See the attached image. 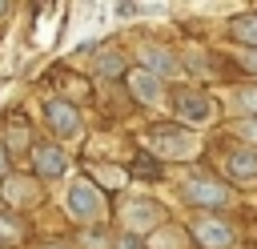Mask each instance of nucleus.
<instances>
[{
	"label": "nucleus",
	"mask_w": 257,
	"mask_h": 249,
	"mask_svg": "<svg viewBox=\"0 0 257 249\" xmlns=\"http://www.w3.org/2000/svg\"><path fill=\"white\" fill-rule=\"evenodd\" d=\"M64 209L72 221L80 225H96L104 221V197H100V185H92L88 177H76L68 189H64Z\"/></svg>",
	"instance_id": "f257e3e1"
},
{
	"label": "nucleus",
	"mask_w": 257,
	"mask_h": 249,
	"mask_svg": "<svg viewBox=\"0 0 257 249\" xmlns=\"http://www.w3.org/2000/svg\"><path fill=\"white\" fill-rule=\"evenodd\" d=\"M124 229H128V237H145V233H153V229H161V221H165V209L157 205V201H149V197H133V201H124Z\"/></svg>",
	"instance_id": "f03ea898"
},
{
	"label": "nucleus",
	"mask_w": 257,
	"mask_h": 249,
	"mask_svg": "<svg viewBox=\"0 0 257 249\" xmlns=\"http://www.w3.org/2000/svg\"><path fill=\"white\" fill-rule=\"evenodd\" d=\"M173 112H177V120L181 125H209L213 120V100L205 96V92H197V88H181V92H173Z\"/></svg>",
	"instance_id": "7ed1b4c3"
},
{
	"label": "nucleus",
	"mask_w": 257,
	"mask_h": 249,
	"mask_svg": "<svg viewBox=\"0 0 257 249\" xmlns=\"http://www.w3.org/2000/svg\"><path fill=\"white\" fill-rule=\"evenodd\" d=\"M193 241L201 249H233L237 233H233L229 221H221L213 213H201V217H193Z\"/></svg>",
	"instance_id": "20e7f679"
},
{
	"label": "nucleus",
	"mask_w": 257,
	"mask_h": 249,
	"mask_svg": "<svg viewBox=\"0 0 257 249\" xmlns=\"http://www.w3.org/2000/svg\"><path fill=\"white\" fill-rule=\"evenodd\" d=\"M44 125H48L52 137H60L64 145L84 133V120H80V112H76L68 100H48V104H44Z\"/></svg>",
	"instance_id": "39448f33"
},
{
	"label": "nucleus",
	"mask_w": 257,
	"mask_h": 249,
	"mask_svg": "<svg viewBox=\"0 0 257 249\" xmlns=\"http://www.w3.org/2000/svg\"><path fill=\"white\" fill-rule=\"evenodd\" d=\"M185 197H189L193 205H201V209H221V205L233 201V193H229L221 181H209V177H189V181H185Z\"/></svg>",
	"instance_id": "423d86ee"
},
{
	"label": "nucleus",
	"mask_w": 257,
	"mask_h": 249,
	"mask_svg": "<svg viewBox=\"0 0 257 249\" xmlns=\"http://www.w3.org/2000/svg\"><path fill=\"white\" fill-rule=\"evenodd\" d=\"M153 149L169 161H185V157H193L197 137H193V129H165V133L153 137Z\"/></svg>",
	"instance_id": "0eeeda50"
},
{
	"label": "nucleus",
	"mask_w": 257,
	"mask_h": 249,
	"mask_svg": "<svg viewBox=\"0 0 257 249\" xmlns=\"http://www.w3.org/2000/svg\"><path fill=\"white\" fill-rule=\"evenodd\" d=\"M32 169H36L40 177L56 181V177L68 173V157H64L60 145H36V149H32Z\"/></svg>",
	"instance_id": "6e6552de"
},
{
	"label": "nucleus",
	"mask_w": 257,
	"mask_h": 249,
	"mask_svg": "<svg viewBox=\"0 0 257 249\" xmlns=\"http://www.w3.org/2000/svg\"><path fill=\"white\" fill-rule=\"evenodd\" d=\"M137 56H141V68H145V72H153L157 80H169V76H177V72H181V64L173 60V52H169V48L145 44V48H141Z\"/></svg>",
	"instance_id": "1a4fd4ad"
},
{
	"label": "nucleus",
	"mask_w": 257,
	"mask_h": 249,
	"mask_svg": "<svg viewBox=\"0 0 257 249\" xmlns=\"http://www.w3.org/2000/svg\"><path fill=\"white\" fill-rule=\"evenodd\" d=\"M225 169L233 181H257V149L253 145H237L225 153Z\"/></svg>",
	"instance_id": "9d476101"
},
{
	"label": "nucleus",
	"mask_w": 257,
	"mask_h": 249,
	"mask_svg": "<svg viewBox=\"0 0 257 249\" xmlns=\"http://www.w3.org/2000/svg\"><path fill=\"white\" fill-rule=\"evenodd\" d=\"M0 197H4L8 205L24 209V205H36L40 189H36V181H32V177H4V185H0Z\"/></svg>",
	"instance_id": "9b49d317"
},
{
	"label": "nucleus",
	"mask_w": 257,
	"mask_h": 249,
	"mask_svg": "<svg viewBox=\"0 0 257 249\" xmlns=\"http://www.w3.org/2000/svg\"><path fill=\"white\" fill-rule=\"evenodd\" d=\"M128 92L141 100V104H161V80L145 68H128Z\"/></svg>",
	"instance_id": "f8f14e48"
},
{
	"label": "nucleus",
	"mask_w": 257,
	"mask_h": 249,
	"mask_svg": "<svg viewBox=\"0 0 257 249\" xmlns=\"http://www.w3.org/2000/svg\"><path fill=\"white\" fill-rule=\"evenodd\" d=\"M229 28H233V40H241L245 48H257V12H245V16H237Z\"/></svg>",
	"instance_id": "ddd939ff"
},
{
	"label": "nucleus",
	"mask_w": 257,
	"mask_h": 249,
	"mask_svg": "<svg viewBox=\"0 0 257 249\" xmlns=\"http://www.w3.org/2000/svg\"><path fill=\"white\" fill-rule=\"evenodd\" d=\"M96 72H100V76H116V72H124V56H120L116 48H104V52L96 56Z\"/></svg>",
	"instance_id": "4468645a"
},
{
	"label": "nucleus",
	"mask_w": 257,
	"mask_h": 249,
	"mask_svg": "<svg viewBox=\"0 0 257 249\" xmlns=\"http://www.w3.org/2000/svg\"><path fill=\"white\" fill-rule=\"evenodd\" d=\"M237 104L249 112V120H257V88H237Z\"/></svg>",
	"instance_id": "2eb2a0df"
},
{
	"label": "nucleus",
	"mask_w": 257,
	"mask_h": 249,
	"mask_svg": "<svg viewBox=\"0 0 257 249\" xmlns=\"http://www.w3.org/2000/svg\"><path fill=\"white\" fill-rule=\"evenodd\" d=\"M96 177H100L104 185H120V181H124V173H120V169H96Z\"/></svg>",
	"instance_id": "dca6fc26"
},
{
	"label": "nucleus",
	"mask_w": 257,
	"mask_h": 249,
	"mask_svg": "<svg viewBox=\"0 0 257 249\" xmlns=\"http://www.w3.org/2000/svg\"><path fill=\"white\" fill-rule=\"evenodd\" d=\"M0 237L16 241V237H20V225H12V217H0Z\"/></svg>",
	"instance_id": "f3484780"
},
{
	"label": "nucleus",
	"mask_w": 257,
	"mask_h": 249,
	"mask_svg": "<svg viewBox=\"0 0 257 249\" xmlns=\"http://www.w3.org/2000/svg\"><path fill=\"white\" fill-rule=\"evenodd\" d=\"M241 133H245V141L257 149V120H241Z\"/></svg>",
	"instance_id": "a211bd4d"
},
{
	"label": "nucleus",
	"mask_w": 257,
	"mask_h": 249,
	"mask_svg": "<svg viewBox=\"0 0 257 249\" xmlns=\"http://www.w3.org/2000/svg\"><path fill=\"white\" fill-rule=\"evenodd\" d=\"M241 64H245L249 72H257V48H245V52H241Z\"/></svg>",
	"instance_id": "6ab92c4d"
},
{
	"label": "nucleus",
	"mask_w": 257,
	"mask_h": 249,
	"mask_svg": "<svg viewBox=\"0 0 257 249\" xmlns=\"http://www.w3.org/2000/svg\"><path fill=\"white\" fill-rule=\"evenodd\" d=\"M0 173H8V149L0 145Z\"/></svg>",
	"instance_id": "aec40b11"
},
{
	"label": "nucleus",
	"mask_w": 257,
	"mask_h": 249,
	"mask_svg": "<svg viewBox=\"0 0 257 249\" xmlns=\"http://www.w3.org/2000/svg\"><path fill=\"white\" fill-rule=\"evenodd\" d=\"M44 249H68V245H44Z\"/></svg>",
	"instance_id": "412c9836"
},
{
	"label": "nucleus",
	"mask_w": 257,
	"mask_h": 249,
	"mask_svg": "<svg viewBox=\"0 0 257 249\" xmlns=\"http://www.w3.org/2000/svg\"><path fill=\"white\" fill-rule=\"evenodd\" d=\"M4 12H8V4H0V16H4Z\"/></svg>",
	"instance_id": "4be33fe9"
}]
</instances>
